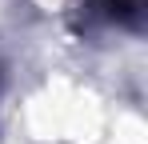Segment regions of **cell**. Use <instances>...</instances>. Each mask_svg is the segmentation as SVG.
I'll return each mask as SVG.
<instances>
[{
  "label": "cell",
  "mask_w": 148,
  "mask_h": 144,
  "mask_svg": "<svg viewBox=\"0 0 148 144\" xmlns=\"http://www.w3.org/2000/svg\"><path fill=\"white\" fill-rule=\"evenodd\" d=\"M92 4H96L100 16L112 20V24H124V20H132L140 12V0H92Z\"/></svg>",
  "instance_id": "1"
}]
</instances>
